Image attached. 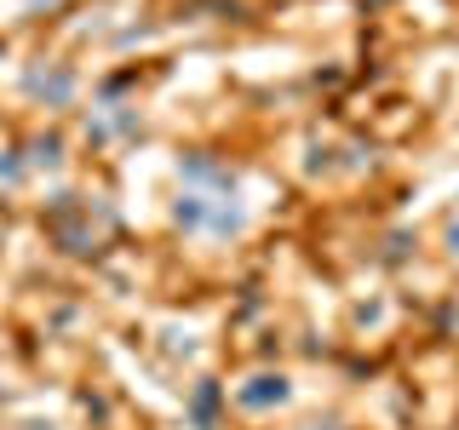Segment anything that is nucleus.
<instances>
[{
	"mask_svg": "<svg viewBox=\"0 0 459 430\" xmlns=\"http://www.w3.org/2000/svg\"><path fill=\"white\" fill-rule=\"evenodd\" d=\"M219 408H224L219 379H201L195 391H190V419H195V430H212V425H219Z\"/></svg>",
	"mask_w": 459,
	"mask_h": 430,
	"instance_id": "nucleus-1",
	"label": "nucleus"
},
{
	"mask_svg": "<svg viewBox=\"0 0 459 430\" xmlns=\"http://www.w3.org/2000/svg\"><path fill=\"white\" fill-rule=\"evenodd\" d=\"M207 212H212L207 195H178V201H172V224H178V229H201Z\"/></svg>",
	"mask_w": 459,
	"mask_h": 430,
	"instance_id": "nucleus-3",
	"label": "nucleus"
},
{
	"mask_svg": "<svg viewBox=\"0 0 459 430\" xmlns=\"http://www.w3.org/2000/svg\"><path fill=\"white\" fill-rule=\"evenodd\" d=\"M57 161H64V138H35V143H29V167H57Z\"/></svg>",
	"mask_w": 459,
	"mask_h": 430,
	"instance_id": "nucleus-4",
	"label": "nucleus"
},
{
	"mask_svg": "<svg viewBox=\"0 0 459 430\" xmlns=\"http://www.w3.org/2000/svg\"><path fill=\"white\" fill-rule=\"evenodd\" d=\"M236 401H241V408H270V401H287V379H281V373H258V379L247 384V391H236Z\"/></svg>",
	"mask_w": 459,
	"mask_h": 430,
	"instance_id": "nucleus-2",
	"label": "nucleus"
},
{
	"mask_svg": "<svg viewBox=\"0 0 459 430\" xmlns=\"http://www.w3.org/2000/svg\"><path fill=\"white\" fill-rule=\"evenodd\" d=\"M448 253L459 258V212H454V219H448Z\"/></svg>",
	"mask_w": 459,
	"mask_h": 430,
	"instance_id": "nucleus-5",
	"label": "nucleus"
}]
</instances>
